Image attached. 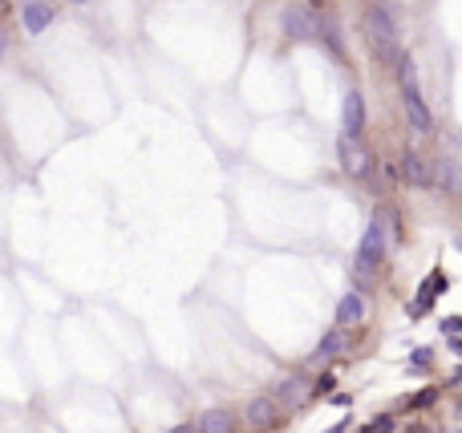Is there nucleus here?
Returning a JSON list of instances; mask_svg holds the SVG:
<instances>
[{
  "label": "nucleus",
  "instance_id": "nucleus-1",
  "mask_svg": "<svg viewBox=\"0 0 462 433\" xmlns=\"http://www.w3.org/2000/svg\"><path fill=\"white\" fill-rule=\"evenodd\" d=\"M397 85H401V106H406L410 126L418 130V134H430V130H434V113H430V106H426V94H422V85H418V69H413L410 57L397 61Z\"/></svg>",
  "mask_w": 462,
  "mask_h": 433
},
{
  "label": "nucleus",
  "instance_id": "nucleus-2",
  "mask_svg": "<svg viewBox=\"0 0 462 433\" xmlns=\"http://www.w3.org/2000/svg\"><path fill=\"white\" fill-rule=\"evenodd\" d=\"M365 32H369V41H373V49H377L381 57L394 53L397 29H394V16H389L385 4H369V8H365Z\"/></svg>",
  "mask_w": 462,
  "mask_h": 433
},
{
  "label": "nucleus",
  "instance_id": "nucleus-3",
  "mask_svg": "<svg viewBox=\"0 0 462 433\" xmlns=\"http://www.w3.org/2000/svg\"><path fill=\"white\" fill-rule=\"evenodd\" d=\"M385 259V227L381 223H369V231L361 235V247H357V272L361 275H373Z\"/></svg>",
  "mask_w": 462,
  "mask_h": 433
},
{
  "label": "nucleus",
  "instance_id": "nucleus-4",
  "mask_svg": "<svg viewBox=\"0 0 462 433\" xmlns=\"http://www.w3.org/2000/svg\"><path fill=\"white\" fill-rule=\"evenodd\" d=\"M284 32H288L292 41H316V37L325 32V25H320V16H316L313 8H288V13H284Z\"/></svg>",
  "mask_w": 462,
  "mask_h": 433
},
{
  "label": "nucleus",
  "instance_id": "nucleus-5",
  "mask_svg": "<svg viewBox=\"0 0 462 433\" xmlns=\"http://www.w3.org/2000/svg\"><path fill=\"white\" fill-rule=\"evenodd\" d=\"M341 130H345V138H361L365 134V97L353 89V94H345V106H341Z\"/></svg>",
  "mask_w": 462,
  "mask_h": 433
},
{
  "label": "nucleus",
  "instance_id": "nucleus-6",
  "mask_svg": "<svg viewBox=\"0 0 462 433\" xmlns=\"http://www.w3.org/2000/svg\"><path fill=\"white\" fill-rule=\"evenodd\" d=\"M430 175H434V182H438L446 194L462 199V162H458V158H438V162H430Z\"/></svg>",
  "mask_w": 462,
  "mask_h": 433
},
{
  "label": "nucleus",
  "instance_id": "nucleus-7",
  "mask_svg": "<svg viewBox=\"0 0 462 433\" xmlns=\"http://www.w3.org/2000/svg\"><path fill=\"white\" fill-rule=\"evenodd\" d=\"M276 418H280V405H276L272 393H260V397H251L248 401V425L251 429H272Z\"/></svg>",
  "mask_w": 462,
  "mask_h": 433
},
{
  "label": "nucleus",
  "instance_id": "nucleus-8",
  "mask_svg": "<svg viewBox=\"0 0 462 433\" xmlns=\"http://www.w3.org/2000/svg\"><path fill=\"white\" fill-rule=\"evenodd\" d=\"M337 154H341V162H345V170H349L353 178H365V175H369V154L361 150V142L341 138V142H337Z\"/></svg>",
  "mask_w": 462,
  "mask_h": 433
},
{
  "label": "nucleus",
  "instance_id": "nucleus-9",
  "mask_svg": "<svg viewBox=\"0 0 462 433\" xmlns=\"http://www.w3.org/2000/svg\"><path fill=\"white\" fill-rule=\"evenodd\" d=\"M199 433H239V418L231 409H207L203 418L195 421Z\"/></svg>",
  "mask_w": 462,
  "mask_h": 433
},
{
  "label": "nucleus",
  "instance_id": "nucleus-10",
  "mask_svg": "<svg viewBox=\"0 0 462 433\" xmlns=\"http://www.w3.org/2000/svg\"><path fill=\"white\" fill-rule=\"evenodd\" d=\"M20 25L33 32V37L37 32H45L53 25V4H45V0H29V4L20 8Z\"/></svg>",
  "mask_w": 462,
  "mask_h": 433
},
{
  "label": "nucleus",
  "instance_id": "nucleus-11",
  "mask_svg": "<svg viewBox=\"0 0 462 433\" xmlns=\"http://www.w3.org/2000/svg\"><path fill=\"white\" fill-rule=\"evenodd\" d=\"M401 178H406V182H413V187H430V182H434V175H430V162L422 158V154H413V150H406V158H401Z\"/></svg>",
  "mask_w": 462,
  "mask_h": 433
},
{
  "label": "nucleus",
  "instance_id": "nucleus-12",
  "mask_svg": "<svg viewBox=\"0 0 462 433\" xmlns=\"http://www.w3.org/2000/svg\"><path fill=\"white\" fill-rule=\"evenodd\" d=\"M361 316H365L361 291H349V296H341V304H337V328H349V324H357Z\"/></svg>",
  "mask_w": 462,
  "mask_h": 433
},
{
  "label": "nucleus",
  "instance_id": "nucleus-13",
  "mask_svg": "<svg viewBox=\"0 0 462 433\" xmlns=\"http://www.w3.org/2000/svg\"><path fill=\"white\" fill-rule=\"evenodd\" d=\"M304 377H288L280 389H276V405H300L304 401Z\"/></svg>",
  "mask_w": 462,
  "mask_h": 433
},
{
  "label": "nucleus",
  "instance_id": "nucleus-14",
  "mask_svg": "<svg viewBox=\"0 0 462 433\" xmlns=\"http://www.w3.org/2000/svg\"><path fill=\"white\" fill-rule=\"evenodd\" d=\"M345 349V337H341V328H332L329 337L320 340V349H316V356H332V353H341Z\"/></svg>",
  "mask_w": 462,
  "mask_h": 433
},
{
  "label": "nucleus",
  "instance_id": "nucleus-15",
  "mask_svg": "<svg viewBox=\"0 0 462 433\" xmlns=\"http://www.w3.org/2000/svg\"><path fill=\"white\" fill-rule=\"evenodd\" d=\"M365 433H389V418L373 421V425H365Z\"/></svg>",
  "mask_w": 462,
  "mask_h": 433
},
{
  "label": "nucleus",
  "instance_id": "nucleus-16",
  "mask_svg": "<svg viewBox=\"0 0 462 433\" xmlns=\"http://www.w3.org/2000/svg\"><path fill=\"white\" fill-rule=\"evenodd\" d=\"M442 328H446V332H462V316H450V320H446Z\"/></svg>",
  "mask_w": 462,
  "mask_h": 433
},
{
  "label": "nucleus",
  "instance_id": "nucleus-17",
  "mask_svg": "<svg viewBox=\"0 0 462 433\" xmlns=\"http://www.w3.org/2000/svg\"><path fill=\"white\" fill-rule=\"evenodd\" d=\"M166 433H199L195 425H175V429H166Z\"/></svg>",
  "mask_w": 462,
  "mask_h": 433
},
{
  "label": "nucleus",
  "instance_id": "nucleus-18",
  "mask_svg": "<svg viewBox=\"0 0 462 433\" xmlns=\"http://www.w3.org/2000/svg\"><path fill=\"white\" fill-rule=\"evenodd\" d=\"M4 49H8V37H4V32H0V57H4Z\"/></svg>",
  "mask_w": 462,
  "mask_h": 433
},
{
  "label": "nucleus",
  "instance_id": "nucleus-19",
  "mask_svg": "<svg viewBox=\"0 0 462 433\" xmlns=\"http://www.w3.org/2000/svg\"><path fill=\"white\" fill-rule=\"evenodd\" d=\"M345 425H349V421H341V425H337V429H329V433H345Z\"/></svg>",
  "mask_w": 462,
  "mask_h": 433
},
{
  "label": "nucleus",
  "instance_id": "nucleus-20",
  "mask_svg": "<svg viewBox=\"0 0 462 433\" xmlns=\"http://www.w3.org/2000/svg\"><path fill=\"white\" fill-rule=\"evenodd\" d=\"M454 247H458V251H462V235H458V239H454Z\"/></svg>",
  "mask_w": 462,
  "mask_h": 433
}]
</instances>
